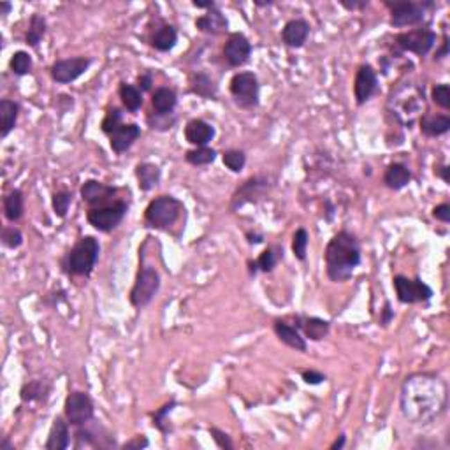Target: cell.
<instances>
[{"instance_id": "cell-1", "label": "cell", "mask_w": 450, "mask_h": 450, "mask_svg": "<svg viewBox=\"0 0 450 450\" xmlns=\"http://www.w3.org/2000/svg\"><path fill=\"white\" fill-rule=\"evenodd\" d=\"M449 406V386L436 373H413L401 386V413L410 424L427 426Z\"/></svg>"}, {"instance_id": "cell-2", "label": "cell", "mask_w": 450, "mask_h": 450, "mask_svg": "<svg viewBox=\"0 0 450 450\" xmlns=\"http://www.w3.org/2000/svg\"><path fill=\"white\" fill-rule=\"evenodd\" d=\"M325 273L334 283H343L352 278L355 267L363 260L361 243L357 236L348 231H340L329 240L324 252Z\"/></svg>"}, {"instance_id": "cell-3", "label": "cell", "mask_w": 450, "mask_h": 450, "mask_svg": "<svg viewBox=\"0 0 450 450\" xmlns=\"http://www.w3.org/2000/svg\"><path fill=\"white\" fill-rule=\"evenodd\" d=\"M100 243L93 236H83L78 240L64 259V269L73 276H90L99 262Z\"/></svg>"}, {"instance_id": "cell-4", "label": "cell", "mask_w": 450, "mask_h": 450, "mask_svg": "<svg viewBox=\"0 0 450 450\" xmlns=\"http://www.w3.org/2000/svg\"><path fill=\"white\" fill-rule=\"evenodd\" d=\"M185 211L183 202L174 195H159L148 202L145 210V224L152 229L169 231Z\"/></svg>"}, {"instance_id": "cell-5", "label": "cell", "mask_w": 450, "mask_h": 450, "mask_svg": "<svg viewBox=\"0 0 450 450\" xmlns=\"http://www.w3.org/2000/svg\"><path fill=\"white\" fill-rule=\"evenodd\" d=\"M161 285V273L156 271L153 266H141L129 294L130 305L138 309L146 308L155 299V296L159 294Z\"/></svg>"}, {"instance_id": "cell-6", "label": "cell", "mask_w": 450, "mask_h": 450, "mask_svg": "<svg viewBox=\"0 0 450 450\" xmlns=\"http://www.w3.org/2000/svg\"><path fill=\"white\" fill-rule=\"evenodd\" d=\"M229 92L234 104L240 109L249 111L259 106L260 84L255 74L250 73V71H241L231 78Z\"/></svg>"}, {"instance_id": "cell-7", "label": "cell", "mask_w": 450, "mask_h": 450, "mask_svg": "<svg viewBox=\"0 0 450 450\" xmlns=\"http://www.w3.org/2000/svg\"><path fill=\"white\" fill-rule=\"evenodd\" d=\"M386 6L390 11V27L396 28L417 27V25H420L426 19L427 9L435 8L433 2H410V0L386 2Z\"/></svg>"}, {"instance_id": "cell-8", "label": "cell", "mask_w": 450, "mask_h": 450, "mask_svg": "<svg viewBox=\"0 0 450 450\" xmlns=\"http://www.w3.org/2000/svg\"><path fill=\"white\" fill-rule=\"evenodd\" d=\"M127 213H129V204L122 199H116L104 206L88 208L87 222L99 233H111L122 224Z\"/></svg>"}, {"instance_id": "cell-9", "label": "cell", "mask_w": 450, "mask_h": 450, "mask_svg": "<svg viewBox=\"0 0 450 450\" xmlns=\"http://www.w3.org/2000/svg\"><path fill=\"white\" fill-rule=\"evenodd\" d=\"M273 187H275V178H273V176H252V178H249L246 181H243L233 194L229 206L231 211L240 210V208H243L244 204H249V202L255 204V202L262 201V199L267 197V194L271 192Z\"/></svg>"}, {"instance_id": "cell-10", "label": "cell", "mask_w": 450, "mask_h": 450, "mask_svg": "<svg viewBox=\"0 0 450 450\" xmlns=\"http://www.w3.org/2000/svg\"><path fill=\"white\" fill-rule=\"evenodd\" d=\"M64 415L71 426L78 427L90 422L96 417V406L90 394L83 390H73L64 401Z\"/></svg>"}, {"instance_id": "cell-11", "label": "cell", "mask_w": 450, "mask_h": 450, "mask_svg": "<svg viewBox=\"0 0 450 450\" xmlns=\"http://www.w3.org/2000/svg\"><path fill=\"white\" fill-rule=\"evenodd\" d=\"M436 44V32L429 27H419L408 32H399L396 35V46L401 51L417 55V57H426L431 53Z\"/></svg>"}, {"instance_id": "cell-12", "label": "cell", "mask_w": 450, "mask_h": 450, "mask_svg": "<svg viewBox=\"0 0 450 450\" xmlns=\"http://www.w3.org/2000/svg\"><path fill=\"white\" fill-rule=\"evenodd\" d=\"M396 290L397 301L403 305H415V303H427L433 298V289L420 278H408V276L396 275L393 280Z\"/></svg>"}, {"instance_id": "cell-13", "label": "cell", "mask_w": 450, "mask_h": 450, "mask_svg": "<svg viewBox=\"0 0 450 450\" xmlns=\"http://www.w3.org/2000/svg\"><path fill=\"white\" fill-rule=\"evenodd\" d=\"M92 64L93 60L90 57L62 58V60L53 62V65L50 67V76L55 83L69 84L83 76Z\"/></svg>"}, {"instance_id": "cell-14", "label": "cell", "mask_w": 450, "mask_h": 450, "mask_svg": "<svg viewBox=\"0 0 450 450\" xmlns=\"http://www.w3.org/2000/svg\"><path fill=\"white\" fill-rule=\"evenodd\" d=\"M252 53L253 46L246 35L241 34V32H233V34H229V37H227V41H225L224 44V58L231 67L237 69V67L246 65L250 62Z\"/></svg>"}, {"instance_id": "cell-15", "label": "cell", "mask_w": 450, "mask_h": 450, "mask_svg": "<svg viewBox=\"0 0 450 450\" xmlns=\"http://www.w3.org/2000/svg\"><path fill=\"white\" fill-rule=\"evenodd\" d=\"M378 92V74L373 65H359L354 78V99L357 106H364Z\"/></svg>"}, {"instance_id": "cell-16", "label": "cell", "mask_w": 450, "mask_h": 450, "mask_svg": "<svg viewBox=\"0 0 450 450\" xmlns=\"http://www.w3.org/2000/svg\"><path fill=\"white\" fill-rule=\"evenodd\" d=\"M116 194H118V188L113 187V185L102 183V181H97V179H87L80 188L81 199L90 208H99L116 201Z\"/></svg>"}, {"instance_id": "cell-17", "label": "cell", "mask_w": 450, "mask_h": 450, "mask_svg": "<svg viewBox=\"0 0 450 450\" xmlns=\"http://www.w3.org/2000/svg\"><path fill=\"white\" fill-rule=\"evenodd\" d=\"M292 325H296L309 341L324 340L331 331V322L321 317H309V315H294V324Z\"/></svg>"}, {"instance_id": "cell-18", "label": "cell", "mask_w": 450, "mask_h": 450, "mask_svg": "<svg viewBox=\"0 0 450 450\" xmlns=\"http://www.w3.org/2000/svg\"><path fill=\"white\" fill-rule=\"evenodd\" d=\"M309 24L303 18H294L289 19L285 24V27L282 28V42L287 48H292V50H299L306 44L309 37Z\"/></svg>"}, {"instance_id": "cell-19", "label": "cell", "mask_w": 450, "mask_h": 450, "mask_svg": "<svg viewBox=\"0 0 450 450\" xmlns=\"http://www.w3.org/2000/svg\"><path fill=\"white\" fill-rule=\"evenodd\" d=\"M185 141L190 143L194 148L199 146H210V143L215 139V127L202 118H192L185 125Z\"/></svg>"}, {"instance_id": "cell-20", "label": "cell", "mask_w": 450, "mask_h": 450, "mask_svg": "<svg viewBox=\"0 0 450 450\" xmlns=\"http://www.w3.org/2000/svg\"><path fill=\"white\" fill-rule=\"evenodd\" d=\"M141 138V127L138 123H122L115 132L109 136L111 150L118 155L125 153L134 146V143Z\"/></svg>"}, {"instance_id": "cell-21", "label": "cell", "mask_w": 450, "mask_h": 450, "mask_svg": "<svg viewBox=\"0 0 450 450\" xmlns=\"http://www.w3.org/2000/svg\"><path fill=\"white\" fill-rule=\"evenodd\" d=\"M273 331H275L276 338L287 347L294 348L296 352L308 350V343H306V338L301 334V331L283 318H276L275 324H273Z\"/></svg>"}, {"instance_id": "cell-22", "label": "cell", "mask_w": 450, "mask_h": 450, "mask_svg": "<svg viewBox=\"0 0 450 450\" xmlns=\"http://www.w3.org/2000/svg\"><path fill=\"white\" fill-rule=\"evenodd\" d=\"M195 28L208 35H224L229 30V21L220 9L213 8L195 19Z\"/></svg>"}, {"instance_id": "cell-23", "label": "cell", "mask_w": 450, "mask_h": 450, "mask_svg": "<svg viewBox=\"0 0 450 450\" xmlns=\"http://www.w3.org/2000/svg\"><path fill=\"white\" fill-rule=\"evenodd\" d=\"M71 424L67 422V419L64 417H55L53 424L50 427V433H48V440L44 443V449L46 450H65L69 449L71 445V431H69Z\"/></svg>"}, {"instance_id": "cell-24", "label": "cell", "mask_w": 450, "mask_h": 450, "mask_svg": "<svg viewBox=\"0 0 450 450\" xmlns=\"http://www.w3.org/2000/svg\"><path fill=\"white\" fill-rule=\"evenodd\" d=\"M412 181V171L408 165H404L403 162H393L387 165L386 172H384V185L390 190L397 192L403 190L404 187H408Z\"/></svg>"}, {"instance_id": "cell-25", "label": "cell", "mask_w": 450, "mask_h": 450, "mask_svg": "<svg viewBox=\"0 0 450 450\" xmlns=\"http://www.w3.org/2000/svg\"><path fill=\"white\" fill-rule=\"evenodd\" d=\"M76 449H81V447H99V449H111V447H116V442L113 436L106 435L102 436L99 433L97 435L93 429L87 427V424L83 426H78L76 429Z\"/></svg>"}, {"instance_id": "cell-26", "label": "cell", "mask_w": 450, "mask_h": 450, "mask_svg": "<svg viewBox=\"0 0 450 450\" xmlns=\"http://www.w3.org/2000/svg\"><path fill=\"white\" fill-rule=\"evenodd\" d=\"M420 132L426 136V138H440V136H445L450 130V116L449 115H426L420 116Z\"/></svg>"}, {"instance_id": "cell-27", "label": "cell", "mask_w": 450, "mask_h": 450, "mask_svg": "<svg viewBox=\"0 0 450 450\" xmlns=\"http://www.w3.org/2000/svg\"><path fill=\"white\" fill-rule=\"evenodd\" d=\"M19 116V104L11 99L0 100V138L6 139L15 130Z\"/></svg>"}, {"instance_id": "cell-28", "label": "cell", "mask_w": 450, "mask_h": 450, "mask_svg": "<svg viewBox=\"0 0 450 450\" xmlns=\"http://www.w3.org/2000/svg\"><path fill=\"white\" fill-rule=\"evenodd\" d=\"M190 92L194 96L201 97V99L215 100L218 96V87L215 84L213 78L210 74L199 71V73H194L190 76Z\"/></svg>"}, {"instance_id": "cell-29", "label": "cell", "mask_w": 450, "mask_h": 450, "mask_svg": "<svg viewBox=\"0 0 450 450\" xmlns=\"http://www.w3.org/2000/svg\"><path fill=\"white\" fill-rule=\"evenodd\" d=\"M136 179H138V185L143 192H150L161 183L162 171L159 165L152 164V162H141V164L136 165Z\"/></svg>"}, {"instance_id": "cell-30", "label": "cell", "mask_w": 450, "mask_h": 450, "mask_svg": "<svg viewBox=\"0 0 450 450\" xmlns=\"http://www.w3.org/2000/svg\"><path fill=\"white\" fill-rule=\"evenodd\" d=\"M51 393V384L48 380H30L24 384L19 390V397L24 403H41L46 401Z\"/></svg>"}, {"instance_id": "cell-31", "label": "cell", "mask_w": 450, "mask_h": 450, "mask_svg": "<svg viewBox=\"0 0 450 450\" xmlns=\"http://www.w3.org/2000/svg\"><path fill=\"white\" fill-rule=\"evenodd\" d=\"M152 106L155 113L161 115H171L178 106V93L169 87L156 88L152 96Z\"/></svg>"}, {"instance_id": "cell-32", "label": "cell", "mask_w": 450, "mask_h": 450, "mask_svg": "<svg viewBox=\"0 0 450 450\" xmlns=\"http://www.w3.org/2000/svg\"><path fill=\"white\" fill-rule=\"evenodd\" d=\"M176 42H178V30L174 25L164 24L152 35V48L161 53H169L176 46Z\"/></svg>"}, {"instance_id": "cell-33", "label": "cell", "mask_w": 450, "mask_h": 450, "mask_svg": "<svg viewBox=\"0 0 450 450\" xmlns=\"http://www.w3.org/2000/svg\"><path fill=\"white\" fill-rule=\"evenodd\" d=\"M25 211V197L24 192L19 188H12L8 195L4 197V217L8 218L9 222L16 224V222L21 220Z\"/></svg>"}, {"instance_id": "cell-34", "label": "cell", "mask_w": 450, "mask_h": 450, "mask_svg": "<svg viewBox=\"0 0 450 450\" xmlns=\"http://www.w3.org/2000/svg\"><path fill=\"white\" fill-rule=\"evenodd\" d=\"M118 96H120V100H122L123 107H125L129 113H138V111L143 107V104H145L143 92L136 87V84L122 83L118 88Z\"/></svg>"}, {"instance_id": "cell-35", "label": "cell", "mask_w": 450, "mask_h": 450, "mask_svg": "<svg viewBox=\"0 0 450 450\" xmlns=\"http://www.w3.org/2000/svg\"><path fill=\"white\" fill-rule=\"evenodd\" d=\"M46 18L42 15H39V12H34V15L30 16V21H28V30L27 34H25V42H27L30 48H37L39 42L46 35Z\"/></svg>"}, {"instance_id": "cell-36", "label": "cell", "mask_w": 450, "mask_h": 450, "mask_svg": "<svg viewBox=\"0 0 450 450\" xmlns=\"http://www.w3.org/2000/svg\"><path fill=\"white\" fill-rule=\"evenodd\" d=\"M217 156L218 152L211 146H199V148H192L185 153V161L194 168H204V165L213 164Z\"/></svg>"}, {"instance_id": "cell-37", "label": "cell", "mask_w": 450, "mask_h": 450, "mask_svg": "<svg viewBox=\"0 0 450 450\" xmlns=\"http://www.w3.org/2000/svg\"><path fill=\"white\" fill-rule=\"evenodd\" d=\"M283 259V249L278 246V244H273V246H267L262 253L259 255V259L255 260L257 269L260 273H271L275 271V267L278 266L280 260Z\"/></svg>"}, {"instance_id": "cell-38", "label": "cell", "mask_w": 450, "mask_h": 450, "mask_svg": "<svg viewBox=\"0 0 450 450\" xmlns=\"http://www.w3.org/2000/svg\"><path fill=\"white\" fill-rule=\"evenodd\" d=\"M32 67H34V60H32L28 51H16V53H12L11 60H9V69H11V73L15 76H27V74H30Z\"/></svg>"}, {"instance_id": "cell-39", "label": "cell", "mask_w": 450, "mask_h": 450, "mask_svg": "<svg viewBox=\"0 0 450 450\" xmlns=\"http://www.w3.org/2000/svg\"><path fill=\"white\" fill-rule=\"evenodd\" d=\"M176 404H178V403H176L174 399H171L169 403H165L164 406H162V408L155 410V412L152 413L153 427H155V429H159V431H161L162 435H169V433L172 431L171 424L168 422V417H169V413H171L172 410H174Z\"/></svg>"}, {"instance_id": "cell-40", "label": "cell", "mask_w": 450, "mask_h": 450, "mask_svg": "<svg viewBox=\"0 0 450 450\" xmlns=\"http://www.w3.org/2000/svg\"><path fill=\"white\" fill-rule=\"evenodd\" d=\"M222 162H224V165L227 169H229L231 172H241L244 169V165H246V153L243 152V150H236V148H231V150H225L224 153H222Z\"/></svg>"}, {"instance_id": "cell-41", "label": "cell", "mask_w": 450, "mask_h": 450, "mask_svg": "<svg viewBox=\"0 0 450 450\" xmlns=\"http://www.w3.org/2000/svg\"><path fill=\"white\" fill-rule=\"evenodd\" d=\"M73 192L69 190H57L53 195H51V208H53V213L57 215L58 218H65L67 213H69V208L73 204Z\"/></svg>"}, {"instance_id": "cell-42", "label": "cell", "mask_w": 450, "mask_h": 450, "mask_svg": "<svg viewBox=\"0 0 450 450\" xmlns=\"http://www.w3.org/2000/svg\"><path fill=\"white\" fill-rule=\"evenodd\" d=\"M308 244H309V234L305 227H299L292 236V253L299 262H305L306 253H308Z\"/></svg>"}, {"instance_id": "cell-43", "label": "cell", "mask_w": 450, "mask_h": 450, "mask_svg": "<svg viewBox=\"0 0 450 450\" xmlns=\"http://www.w3.org/2000/svg\"><path fill=\"white\" fill-rule=\"evenodd\" d=\"M122 120H123V111L120 109V107H111V109L106 113V116L102 118V122H100V130H102L107 138H109L111 134L115 132V130L122 125L123 123Z\"/></svg>"}, {"instance_id": "cell-44", "label": "cell", "mask_w": 450, "mask_h": 450, "mask_svg": "<svg viewBox=\"0 0 450 450\" xmlns=\"http://www.w3.org/2000/svg\"><path fill=\"white\" fill-rule=\"evenodd\" d=\"M0 240H2V244H4L6 249L16 250L24 244L25 237H24V233H21L18 227H15V225H8V227L2 229V236H0Z\"/></svg>"}, {"instance_id": "cell-45", "label": "cell", "mask_w": 450, "mask_h": 450, "mask_svg": "<svg viewBox=\"0 0 450 450\" xmlns=\"http://www.w3.org/2000/svg\"><path fill=\"white\" fill-rule=\"evenodd\" d=\"M148 125L150 129L159 130V132H165V130H171L172 127L176 125V116L174 113L171 115H161V113H155L153 111L152 115H148Z\"/></svg>"}, {"instance_id": "cell-46", "label": "cell", "mask_w": 450, "mask_h": 450, "mask_svg": "<svg viewBox=\"0 0 450 450\" xmlns=\"http://www.w3.org/2000/svg\"><path fill=\"white\" fill-rule=\"evenodd\" d=\"M431 100L443 111L450 109V87L447 83H438L431 88Z\"/></svg>"}, {"instance_id": "cell-47", "label": "cell", "mask_w": 450, "mask_h": 450, "mask_svg": "<svg viewBox=\"0 0 450 450\" xmlns=\"http://www.w3.org/2000/svg\"><path fill=\"white\" fill-rule=\"evenodd\" d=\"M208 431H210L211 438H213L215 445H217L218 449H224V450H233L234 449V443H233V440H231L229 433L222 431V429H218V427H215V426L210 427Z\"/></svg>"}, {"instance_id": "cell-48", "label": "cell", "mask_w": 450, "mask_h": 450, "mask_svg": "<svg viewBox=\"0 0 450 450\" xmlns=\"http://www.w3.org/2000/svg\"><path fill=\"white\" fill-rule=\"evenodd\" d=\"M301 378L305 384H308V386H321V384H324V381L327 380V377H325L322 371H317V370L301 371Z\"/></svg>"}, {"instance_id": "cell-49", "label": "cell", "mask_w": 450, "mask_h": 450, "mask_svg": "<svg viewBox=\"0 0 450 450\" xmlns=\"http://www.w3.org/2000/svg\"><path fill=\"white\" fill-rule=\"evenodd\" d=\"M148 445H150V440L146 438L145 435H138V436H134L132 440H129L127 443H123L122 449L123 450H141V449H146Z\"/></svg>"}, {"instance_id": "cell-50", "label": "cell", "mask_w": 450, "mask_h": 450, "mask_svg": "<svg viewBox=\"0 0 450 450\" xmlns=\"http://www.w3.org/2000/svg\"><path fill=\"white\" fill-rule=\"evenodd\" d=\"M433 217H435L436 220L443 222V224H449L450 222V204L449 202H442V204H438V206L433 208Z\"/></svg>"}, {"instance_id": "cell-51", "label": "cell", "mask_w": 450, "mask_h": 450, "mask_svg": "<svg viewBox=\"0 0 450 450\" xmlns=\"http://www.w3.org/2000/svg\"><path fill=\"white\" fill-rule=\"evenodd\" d=\"M340 6L347 11H363L370 6L368 0H340Z\"/></svg>"}, {"instance_id": "cell-52", "label": "cell", "mask_w": 450, "mask_h": 450, "mask_svg": "<svg viewBox=\"0 0 450 450\" xmlns=\"http://www.w3.org/2000/svg\"><path fill=\"white\" fill-rule=\"evenodd\" d=\"M152 84H153V74L150 73V71H146V73L139 74V76H138V83H136V87H138L143 93L150 92V90H152Z\"/></svg>"}, {"instance_id": "cell-53", "label": "cell", "mask_w": 450, "mask_h": 450, "mask_svg": "<svg viewBox=\"0 0 450 450\" xmlns=\"http://www.w3.org/2000/svg\"><path fill=\"white\" fill-rule=\"evenodd\" d=\"M393 318H394V309H393V306H390V303L387 301L386 305H384V309H381V315H380L381 327H387V325L393 322Z\"/></svg>"}, {"instance_id": "cell-54", "label": "cell", "mask_w": 450, "mask_h": 450, "mask_svg": "<svg viewBox=\"0 0 450 450\" xmlns=\"http://www.w3.org/2000/svg\"><path fill=\"white\" fill-rule=\"evenodd\" d=\"M449 57V35H443V42L442 46H440V50L436 51V57L435 60H443V58Z\"/></svg>"}, {"instance_id": "cell-55", "label": "cell", "mask_w": 450, "mask_h": 450, "mask_svg": "<svg viewBox=\"0 0 450 450\" xmlns=\"http://www.w3.org/2000/svg\"><path fill=\"white\" fill-rule=\"evenodd\" d=\"M449 172H450V168L449 165H438V168H435V174L438 176V178H442L443 179V183H447V185H450V176H449Z\"/></svg>"}, {"instance_id": "cell-56", "label": "cell", "mask_w": 450, "mask_h": 450, "mask_svg": "<svg viewBox=\"0 0 450 450\" xmlns=\"http://www.w3.org/2000/svg\"><path fill=\"white\" fill-rule=\"evenodd\" d=\"M192 6L197 9H206V11L217 8V4H215L213 0H194V2H192Z\"/></svg>"}, {"instance_id": "cell-57", "label": "cell", "mask_w": 450, "mask_h": 450, "mask_svg": "<svg viewBox=\"0 0 450 450\" xmlns=\"http://www.w3.org/2000/svg\"><path fill=\"white\" fill-rule=\"evenodd\" d=\"M244 236H246V241H249L250 244L264 243V236L260 233H253V231H249V233L244 234Z\"/></svg>"}, {"instance_id": "cell-58", "label": "cell", "mask_w": 450, "mask_h": 450, "mask_svg": "<svg viewBox=\"0 0 450 450\" xmlns=\"http://www.w3.org/2000/svg\"><path fill=\"white\" fill-rule=\"evenodd\" d=\"M345 443H347V436L340 435L338 438L334 440V443H332V445L329 447V450H341L345 447Z\"/></svg>"}, {"instance_id": "cell-59", "label": "cell", "mask_w": 450, "mask_h": 450, "mask_svg": "<svg viewBox=\"0 0 450 450\" xmlns=\"http://www.w3.org/2000/svg\"><path fill=\"white\" fill-rule=\"evenodd\" d=\"M12 11V4H11V2H6V0H4V2H0V15H9V12H11Z\"/></svg>"}, {"instance_id": "cell-60", "label": "cell", "mask_w": 450, "mask_h": 450, "mask_svg": "<svg viewBox=\"0 0 450 450\" xmlns=\"http://www.w3.org/2000/svg\"><path fill=\"white\" fill-rule=\"evenodd\" d=\"M0 450H15V445L9 442V438H4L0 442Z\"/></svg>"}, {"instance_id": "cell-61", "label": "cell", "mask_w": 450, "mask_h": 450, "mask_svg": "<svg viewBox=\"0 0 450 450\" xmlns=\"http://www.w3.org/2000/svg\"><path fill=\"white\" fill-rule=\"evenodd\" d=\"M253 4L259 6V8H264V6H271L273 2H259V0H255V2H253Z\"/></svg>"}]
</instances>
